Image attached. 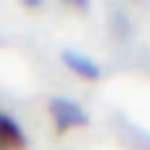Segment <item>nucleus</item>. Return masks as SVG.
<instances>
[{"mask_svg":"<svg viewBox=\"0 0 150 150\" xmlns=\"http://www.w3.org/2000/svg\"><path fill=\"white\" fill-rule=\"evenodd\" d=\"M63 63H66L74 74H79L82 79H98V76H100V66H98L92 58L82 55V53L66 50V53H63Z\"/></svg>","mask_w":150,"mask_h":150,"instance_id":"7ed1b4c3","label":"nucleus"},{"mask_svg":"<svg viewBox=\"0 0 150 150\" xmlns=\"http://www.w3.org/2000/svg\"><path fill=\"white\" fill-rule=\"evenodd\" d=\"M50 116H53V121H55V127H58L61 132L84 127V124L90 121L87 111H84L79 103L69 100V98H55V100H50Z\"/></svg>","mask_w":150,"mask_h":150,"instance_id":"f257e3e1","label":"nucleus"},{"mask_svg":"<svg viewBox=\"0 0 150 150\" xmlns=\"http://www.w3.org/2000/svg\"><path fill=\"white\" fill-rule=\"evenodd\" d=\"M0 150H26V134L16 119L0 113Z\"/></svg>","mask_w":150,"mask_h":150,"instance_id":"f03ea898","label":"nucleus"}]
</instances>
